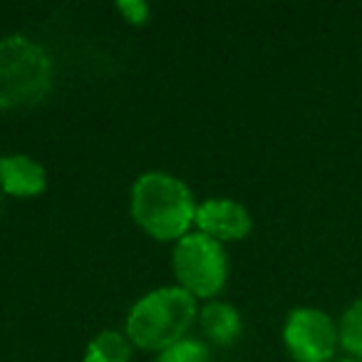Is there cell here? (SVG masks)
I'll list each match as a JSON object with an SVG mask.
<instances>
[{
	"label": "cell",
	"mask_w": 362,
	"mask_h": 362,
	"mask_svg": "<svg viewBox=\"0 0 362 362\" xmlns=\"http://www.w3.org/2000/svg\"><path fill=\"white\" fill-rule=\"evenodd\" d=\"M45 169L25 154L0 159V189L13 197H37L45 192Z\"/></svg>",
	"instance_id": "obj_7"
},
{
	"label": "cell",
	"mask_w": 362,
	"mask_h": 362,
	"mask_svg": "<svg viewBox=\"0 0 362 362\" xmlns=\"http://www.w3.org/2000/svg\"><path fill=\"white\" fill-rule=\"evenodd\" d=\"M197 317V300L184 288H159L151 291L132 308L127 332L141 350H166L184 340Z\"/></svg>",
	"instance_id": "obj_2"
},
{
	"label": "cell",
	"mask_w": 362,
	"mask_h": 362,
	"mask_svg": "<svg viewBox=\"0 0 362 362\" xmlns=\"http://www.w3.org/2000/svg\"><path fill=\"white\" fill-rule=\"evenodd\" d=\"M132 216L149 236L174 241L189 233L197 218V204L184 181L164 171H149L132 189Z\"/></svg>",
	"instance_id": "obj_1"
},
{
	"label": "cell",
	"mask_w": 362,
	"mask_h": 362,
	"mask_svg": "<svg viewBox=\"0 0 362 362\" xmlns=\"http://www.w3.org/2000/svg\"><path fill=\"white\" fill-rule=\"evenodd\" d=\"M129 342L119 332H100L87 345L85 362H129Z\"/></svg>",
	"instance_id": "obj_9"
},
{
	"label": "cell",
	"mask_w": 362,
	"mask_h": 362,
	"mask_svg": "<svg viewBox=\"0 0 362 362\" xmlns=\"http://www.w3.org/2000/svg\"><path fill=\"white\" fill-rule=\"evenodd\" d=\"M283 340L296 362H330L340 347V332L327 313L296 308L283 327Z\"/></svg>",
	"instance_id": "obj_5"
},
{
	"label": "cell",
	"mask_w": 362,
	"mask_h": 362,
	"mask_svg": "<svg viewBox=\"0 0 362 362\" xmlns=\"http://www.w3.org/2000/svg\"><path fill=\"white\" fill-rule=\"evenodd\" d=\"M50 87V62L45 52L25 37L0 42V107H28L45 97Z\"/></svg>",
	"instance_id": "obj_3"
},
{
	"label": "cell",
	"mask_w": 362,
	"mask_h": 362,
	"mask_svg": "<svg viewBox=\"0 0 362 362\" xmlns=\"http://www.w3.org/2000/svg\"><path fill=\"white\" fill-rule=\"evenodd\" d=\"M119 13L124 16L127 23H132V25H141V23L146 21V16H149V6L146 3H141V0H124V3H119Z\"/></svg>",
	"instance_id": "obj_12"
},
{
	"label": "cell",
	"mask_w": 362,
	"mask_h": 362,
	"mask_svg": "<svg viewBox=\"0 0 362 362\" xmlns=\"http://www.w3.org/2000/svg\"><path fill=\"white\" fill-rule=\"evenodd\" d=\"M174 271L181 288L194 298H211L226 283V253L221 243L204 233H187L176 241Z\"/></svg>",
	"instance_id": "obj_4"
},
{
	"label": "cell",
	"mask_w": 362,
	"mask_h": 362,
	"mask_svg": "<svg viewBox=\"0 0 362 362\" xmlns=\"http://www.w3.org/2000/svg\"><path fill=\"white\" fill-rule=\"evenodd\" d=\"M337 362H362V360H355V357H345V360H337Z\"/></svg>",
	"instance_id": "obj_13"
},
{
	"label": "cell",
	"mask_w": 362,
	"mask_h": 362,
	"mask_svg": "<svg viewBox=\"0 0 362 362\" xmlns=\"http://www.w3.org/2000/svg\"><path fill=\"white\" fill-rule=\"evenodd\" d=\"M202 330L216 345H231L241 332V315L226 303H209L202 310Z\"/></svg>",
	"instance_id": "obj_8"
},
{
	"label": "cell",
	"mask_w": 362,
	"mask_h": 362,
	"mask_svg": "<svg viewBox=\"0 0 362 362\" xmlns=\"http://www.w3.org/2000/svg\"><path fill=\"white\" fill-rule=\"evenodd\" d=\"M154 362H209V350L199 340H179L161 350Z\"/></svg>",
	"instance_id": "obj_11"
},
{
	"label": "cell",
	"mask_w": 362,
	"mask_h": 362,
	"mask_svg": "<svg viewBox=\"0 0 362 362\" xmlns=\"http://www.w3.org/2000/svg\"><path fill=\"white\" fill-rule=\"evenodd\" d=\"M340 347L355 360H362V298H357L340 317Z\"/></svg>",
	"instance_id": "obj_10"
},
{
	"label": "cell",
	"mask_w": 362,
	"mask_h": 362,
	"mask_svg": "<svg viewBox=\"0 0 362 362\" xmlns=\"http://www.w3.org/2000/svg\"><path fill=\"white\" fill-rule=\"evenodd\" d=\"M199 233L214 238V241H238L251 231V216L241 204L231 199H209L197 206Z\"/></svg>",
	"instance_id": "obj_6"
}]
</instances>
